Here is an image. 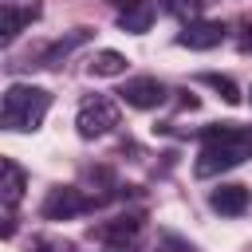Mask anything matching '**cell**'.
Wrapping results in <instances>:
<instances>
[{
  "mask_svg": "<svg viewBox=\"0 0 252 252\" xmlns=\"http://www.w3.org/2000/svg\"><path fill=\"white\" fill-rule=\"evenodd\" d=\"M209 205H213V213H220V217H240V213L248 209V189H244V185H217V189L209 193Z\"/></svg>",
  "mask_w": 252,
  "mask_h": 252,
  "instance_id": "obj_9",
  "label": "cell"
},
{
  "mask_svg": "<svg viewBox=\"0 0 252 252\" xmlns=\"http://www.w3.org/2000/svg\"><path fill=\"white\" fill-rule=\"evenodd\" d=\"M252 158V130L236 122H217L201 130V154H197V177H213L224 169H236Z\"/></svg>",
  "mask_w": 252,
  "mask_h": 252,
  "instance_id": "obj_1",
  "label": "cell"
},
{
  "mask_svg": "<svg viewBox=\"0 0 252 252\" xmlns=\"http://www.w3.org/2000/svg\"><path fill=\"white\" fill-rule=\"evenodd\" d=\"M122 71H126V55H118V51H98L91 59V75H98V79H110Z\"/></svg>",
  "mask_w": 252,
  "mask_h": 252,
  "instance_id": "obj_13",
  "label": "cell"
},
{
  "mask_svg": "<svg viewBox=\"0 0 252 252\" xmlns=\"http://www.w3.org/2000/svg\"><path fill=\"white\" fill-rule=\"evenodd\" d=\"M244 47H248V51H252V39H248V43H244Z\"/></svg>",
  "mask_w": 252,
  "mask_h": 252,
  "instance_id": "obj_19",
  "label": "cell"
},
{
  "mask_svg": "<svg viewBox=\"0 0 252 252\" xmlns=\"http://www.w3.org/2000/svg\"><path fill=\"white\" fill-rule=\"evenodd\" d=\"M43 12L39 0H0V39L12 43L28 24H35Z\"/></svg>",
  "mask_w": 252,
  "mask_h": 252,
  "instance_id": "obj_5",
  "label": "cell"
},
{
  "mask_svg": "<svg viewBox=\"0 0 252 252\" xmlns=\"http://www.w3.org/2000/svg\"><path fill=\"white\" fill-rule=\"evenodd\" d=\"M201 83H209L213 91H220L224 102H240V87H236L228 75H213V71H209V75H201Z\"/></svg>",
  "mask_w": 252,
  "mask_h": 252,
  "instance_id": "obj_14",
  "label": "cell"
},
{
  "mask_svg": "<svg viewBox=\"0 0 252 252\" xmlns=\"http://www.w3.org/2000/svg\"><path fill=\"white\" fill-rule=\"evenodd\" d=\"M87 39H91V28H75L67 39H55V43L39 55V67H59V59H67V55H71L79 43H87Z\"/></svg>",
  "mask_w": 252,
  "mask_h": 252,
  "instance_id": "obj_11",
  "label": "cell"
},
{
  "mask_svg": "<svg viewBox=\"0 0 252 252\" xmlns=\"http://www.w3.org/2000/svg\"><path fill=\"white\" fill-rule=\"evenodd\" d=\"M150 20H154V4H150V0H142L138 8H126V12L118 16L122 32H134V35H142V32L150 28Z\"/></svg>",
  "mask_w": 252,
  "mask_h": 252,
  "instance_id": "obj_12",
  "label": "cell"
},
{
  "mask_svg": "<svg viewBox=\"0 0 252 252\" xmlns=\"http://www.w3.org/2000/svg\"><path fill=\"white\" fill-rule=\"evenodd\" d=\"M75 126H79V138H102L118 126V106L114 98L106 94H87L79 102V114H75Z\"/></svg>",
  "mask_w": 252,
  "mask_h": 252,
  "instance_id": "obj_3",
  "label": "cell"
},
{
  "mask_svg": "<svg viewBox=\"0 0 252 252\" xmlns=\"http://www.w3.org/2000/svg\"><path fill=\"white\" fill-rule=\"evenodd\" d=\"M205 4H209V0H165V8H169L173 16H181V20H201Z\"/></svg>",
  "mask_w": 252,
  "mask_h": 252,
  "instance_id": "obj_16",
  "label": "cell"
},
{
  "mask_svg": "<svg viewBox=\"0 0 252 252\" xmlns=\"http://www.w3.org/2000/svg\"><path fill=\"white\" fill-rule=\"evenodd\" d=\"M118 94H122L126 106H134V110H154V106L165 102V87H161L154 75H138V79H130Z\"/></svg>",
  "mask_w": 252,
  "mask_h": 252,
  "instance_id": "obj_7",
  "label": "cell"
},
{
  "mask_svg": "<svg viewBox=\"0 0 252 252\" xmlns=\"http://www.w3.org/2000/svg\"><path fill=\"white\" fill-rule=\"evenodd\" d=\"M138 232H142V217H114V220H106V224H98L94 228V236L106 244V248H114V252H122V248H130L134 240H138Z\"/></svg>",
  "mask_w": 252,
  "mask_h": 252,
  "instance_id": "obj_8",
  "label": "cell"
},
{
  "mask_svg": "<svg viewBox=\"0 0 252 252\" xmlns=\"http://www.w3.org/2000/svg\"><path fill=\"white\" fill-rule=\"evenodd\" d=\"M0 169H4V181H0V201H4V209L12 213V209L20 205V197H24V189H28V173H24L12 158H4V161H0Z\"/></svg>",
  "mask_w": 252,
  "mask_h": 252,
  "instance_id": "obj_10",
  "label": "cell"
},
{
  "mask_svg": "<svg viewBox=\"0 0 252 252\" xmlns=\"http://www.w3.org/2000/svg\"><path fill=\"white\" fill-rule=\"evenodd\" d=\"M35 252H55V248H51L47 240H39V244H35Z\"/></svg>",
  "mask_w": 252,
  "mask_h": 252,
  "instance_id": "obj_18",
  "label": "cell"
},
{
  "mask_svg": "<svg viewBox=\"0 0 252 252\" xmlns=\"http://www.w3.org/2000/svg\"><path fill=\"white\" fill-rule=\"evenodd\" d=\"M154 252H197L185 236H177V232H169V228H161L158 232V240H154Z\"/></svg>",
  "mask_w": 252,
  "mask_h": 252,
  "instance_id": "obj_15",
  "label": "cell"
},
{
  "mask_svg": "<svg viewBox=\"0 0 252 252\" xmlns=\"http://www.w3.org/2000/svg\"><path fill=\"white\" fill-rule=\"evenodd\" d=\"M94 205H98V197H87L75 185H55V189H47L39 213H43V220H71L79 213H91Z\"/></svg>",
  "mask_w": 252,
  "mask_h": 252,
  "instance_id": "obj_4",
  "label": "cell"
},
{
  "mask_svg": "<svg viewBox=\"0 0 252 252\" xmlns=\"http://www.w3.org/2000/svg\"><path fill=\"white\" fill-rule=\"evenodd\" d=\"M110 4H114V8H118V12H126V8H138V4H142V0H110Z\"/></svg>",
  "mask_w": 252,
  "mask_h": 252,
  "instance_id": "obj_17",
  "label": "cell"
},
{
  "mask_svg": "<svg viewBox=\"0 0 252 252\" xmlns=\"http://www.w3.org/2000/svg\"><path fill=\"white\" fill-rule=\"evenodd\" d=\"M47 110H51V91L28 87V83H12V87L4 91L0 122H4V130L32 134V130H39V122L47 118Z\"/></svg>",
  "mask_w": 252,
  "mask_h": 252,
  "instance_id": "obj_2",
  "label": "cell"
},
{
  "mask_svg": "<svg viewBox=\"0 0 252 252\" xmlns=\"http://www.w3.org/2000/svg\"><path fill=\"white\" fill-rule=\"evenodd\" d=\"M177 43L189 51H209L224 43V24L220 20H185V28L177 32Z\"/></svg>",
  "mask_w": 252,
  "mask_h": 252,
  "instance_id": "obj_6",
  "label": "cell"
}]
</instances>
